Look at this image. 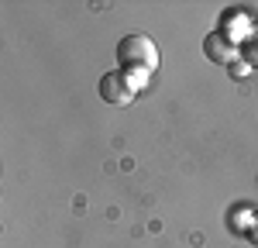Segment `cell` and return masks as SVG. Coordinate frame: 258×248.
<instances>
[{
	"mask_svg": "<svg viewBox=\"0 0 258 248\" xmlns=\"http://www.w3.org/2000/svg\"><path fill=\"white\" fill-rule=\"evenodd\" d=\"M117 69L131 80V86L138 90L148 83V76L159 69V48L148 35H124L117 41Z\"/></svg>",
	"mask_w": 258,
	"mask_h": 248,
	"instance_id": "1",
	"label": "cell"
},
{
	"mask_svg": "<svg viewBox=\"0 0 258 248\" xmlns=\"http://www.w3.org/2000/svg\"><path fill=\"white\" fill-rule=\"evenodd\" d=\"M135 86L131 80L120 73V69H110V73H103L100 76V100L103 103H114V107H127V103L135 100Z\"/></svg>",
	"mask_w": 258,
	"mask_h": 248,
	"instance_id": "2",
	"label": "cell"
},
{
	"mask_svg": "<svg viewBox=\"0 0 258 248\" xmlns=\"http://www.w3.org/2000/svg\"><path fill=\"white\" fill-rule=\"evenodd\" d=\"M251 28H255L251 14H248V11H238V7H231V11H224V14H220V28H217V31L227 41H234V45L241 48V41L248 38V31H251Z\"/></svg>",
	"mask_w": 258,
	"mask_h": 248,
	"instance_id": "3",
	"label": "cell"
},
{
	"mask_svg": "<svg viewBox=\"0 0 258 248\" xmlns=\"http://www.w3.org/2000/svg\"><path fill=\"white\" fill-rule=\"evenodd\" d=\"M203 55L210 62H217V66H234L241 59V48L234 41H227L220 31H210L207 38H203Z\"/></svg>",
	"mask_w": 258,
	"mask_h": 248,
	"instance_id": "4",
	"label": "cell"
},
{
	"mask_svg": "<svg viewBox=\"0 0 258 248\" xmlns=\"http://www.w3.org/2000/svg\"><path fill=\"white\" fill-rule=\"evenodd\" d=\"M241 59L248 62L251 69H258V21H255V28L248 31V38L241 41Z\"/></svg>",
	"mask_w": 258,
	"mask_h": 248,
	"instance_id": "5",
	"label": "cell"
},
{
	"mask_svg": "<svg viewBox=\"0 0 258 248\" xmlns=\"http://www.w3.org/2000/svg\"><path fill=\"white\" fill-rule=\"evenodd\" d=\"M244 234H248V238H251V241L258 245V210L251 214V221H248V227H244Z\"/></svg>",
	"mask_w": 258,
	"mask_h": 248,
	"instance_id": "6",
	"label": "cell"
},
{
	"mask_svg": "<svg viewBox=\"0 0 258 248\" xmlns=\"http://www.w3.org/2000/svg\"><path fill=\"white\" fill-rule=\"evenodd\" d=\"M248 69H251V66H248V62H244V59H238V62H234V66H231V76H234V80H241V76H244Z\"/></svg>",
	"mask_w": 258,
	"mask_h": 248,
	"instance_id": "7",
	"label": "cell"
}]
</instances>
